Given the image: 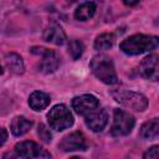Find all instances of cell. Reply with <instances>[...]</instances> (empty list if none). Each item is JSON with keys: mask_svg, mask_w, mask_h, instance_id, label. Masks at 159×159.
<instances>
[{"mask_svg": "<svg viewBox=\"0 0 159 159\" xmlns=\"http://www.w3.org/2000/svg\"><path fill=\"white\" fill-rule=\"evenodd\" d=\"M159 46V37L154 35L137 34L127 37L119 45V48L127 55H140Z\"/></svg>", "mask_w": 159, "mask_h": 159, "instance_id": "cell-1", "label": "cell"}, {"mask_svg": "<svg viewBox=\"0 0 159 159\" xmlns=\"http://www.w3.org/2000/svg\"><path fill=\"white\" fill-rule=\"evenodd\" d=\"M89 67L92 70V73L99 81H102L103 83H106V84H116L118 82L113 62L108 56H106L103 53L96 55L91 60Z\"/></svg>", "mask_w": 159, "mask_h": 159, "instance_id": "cell-2", "label": "cell"}, {"mask_svg": "<svg viewBox=\"0 0 159 159\" xmlns=\"http://www.w3.org/2000/svg\"><path fill=\"white\" fill-rule=\"evenodd\" d=\"M112 96L114 97V99L117 102H119L124 107L137 111V112H143L148 107V99L142 93H137L133 91L117 89V91L112 92Z\"/></svg>", "mask_w": 159, "mask_h": 159, "instance_id": "cell-3", "label": "cell"}, {"mask_svg": "<svg viewBox=\"0 0 159 159\" xmlns=\"http://www.w3.org/2000/svg\"><path fill=\"white\" fill-rule=\"evenodd\" d=\"M47 120L52 129L61 132L73 124V116L65 104H57L47 113Z\"/></svg>", "mask_w": 159, "mask_h": 159, "instance_id": "cell-4", "label": "cell"}, {"mask_svg": "<svg viewBox=\"0 0 159 159\" xmlns=\"http://www.w3.org/2000/svg\"><path fill=\"white\" fill-rule=\"evenodd\" d=\"M31 53L37 55L41 60L39 62V71L42 73H52L57 70L58 65H60V58L57 56V53L52 50L45 48V47H39V46H34L30 48Z\"/></svg>", "mask_w": 159, "mask_h": 159, "instance_id": "cell-5", "label": "cell"}, {"mask_svg": "<svg viewBox=\"0 0 159 159\" xmlns=\"http://www.w3.org/2000/svg\"><path fill=\"white\" fill-rule=\"evenodd\" d=\"M135 124L134 117L123 109H114L113 112V123L111 127V134L114 137L127 135L132 132Z\"/></svg>", "mask_w": 159, "mask_h": 159, "instance_id": "cell-6", "label": "cell"}, {"mask_svg": "<svg viewBox=\"0 0 159 159\" xmlns=\"http://www.w3.org/2000/svg\"><path fill=\"white\" fill-rule=\"evenodd\" d=\"M14 150L20 158H51V154L48 152H46L37 143L31 140L17 143Z\"/></svg>", "mask_w": 159, "mask_h": 159, "instance_id": "cell-7", "label": "cell"}, {"mask_svg": "<svg viewBox=\"0 0 159 159\" xmlns=\"http://www.w3.org/2000/svg\"><path fill=\"white\" fill-rule=\"evenodd\" d=\"M58 148L63 152H78L87 149V140L83 133L73 132L62 138L58 144Z\"/></svg>", "mask_w": 159, "mask_h": 159, "instance_id": "cell-8", "label": "cell"}, {"mask_svg": "<svg viewBox=\"0 0 159 159\" xmlns=\"http://www.w3.org/2000/svg\"><path fill=\"white\" fill-rule=\"evenodd\" d=\"M98 107H99V102L93 94H82L72 99V108L77 114L83 117Z\"/></svg>", "mask_w": 159, "mask_h": 159, "instance_id": "cell-9", "label": "cell"}, {"mask_svg": "<svg viewBox=\"0 0 159 159\" xmlns=\"http://www.w3.org/2000/svg\"><path fill=\"white\" fill-rule=\"evenodd\" d=\"M139 72L149 81H159V55L152 53L144 57L140 62Z\"/></svg>", "mask_w": 159, "mask_h": 159, "instance_id": "cell-10", "label": "cell"}, {"mask_svg": "<svg viewBox=\"0 0 159 159\" xmlns=\"http://www.w3.org/2000/svg\"><path fill=\"white\" fill-rule=\"evenodd\" d=\"M86 125L93 132H101L108 123V113L104 108H96L87 116H84Z\"/></svg>", "mask_w": 159, "mask_h": 159, "instance_id": "cell-11", "label": "cell"}, {"mask_svg": "<svg viewBox=\"0 0 159 159\" xmlns=\"http://www.w3.org/2000/svg\"><path fill=\"white\" fill-rule=\"evenodd\" d=\"M43 40L53 45H63L66 42V34L60 25L52 24L43 31Z\"/></svg>", "mask_w": 159, "mask_h": 159, "instance_id": "cell-12", "label": "cell"}, {"mask_svg": "<svg viewBox=\"0 0 159 159\" xmlns=\"http://www.w3.org/2000/svg\"><path fill=\"white\" fill-rule=\"evenodd\" d=\"M4 63L5 66L9 68V71L14 75H21L24 73L25 71V65H24V61L21 58V56H19L17 53H7L5 55V58H4Z\"/></svg>", "mask_w": 159, "mask_h": 159, "instance_id": "cell-13", "label": "cell"}, {"mask_svg": "<svg viewBox=\"0 0 159 159\" xmlns=\"http://www.w3.org/2000/svg\"><path fill=\"white\" fill-rule=\"evenodd\" d=\"M31 127H32V122L30 119H27L26 117H22V116H17L11 120L10 130L15 137H20V135H24L25 133H27Z\"/></svg>", "mask_w": 159, "mask_h": 159, "instance_id": "cell-14", "label": "cell"}, {"mask_svg": "<svg viewBox=\"0 0 159 159\" xmlns=\"http://www.w3.org/2000/svg\"><path fill=\"white\" fill-rule=\"evenodd\" d=\"M50 96L41 91H35L29 97V106L34 111H42L50 104Z\"/></svg>", "mask_w": 159, "mask_h": 159, "instance_id": "cell-15", "label": "cell"}, {"mask_svg": "<svg viewBox=\"0 0 159 159\" xmlns=\"http://www.w3.org/2000/svg\"><path fill=\"white\" fill-rule=\"evenodd\" d=\"M139 135L143 139H154L159 137V118H153L145 122L139 132Z\"/></svg>", "mask_w": 159, "mask_h": 159, "instance_id": "cell-16", "label": "cell"}, {"mask_svg": "<svg viewBox=\"0 0 159 159\" xmlns=\"http://www.w3.org/2000/svg\"><path fill=\"white\" fill-rule=\"evenodd\" d=\"M94 12H96V4L92 1H86L76 9L75 17L80 21H87L94 15Z\"/></svg>", "mask_w": 159, "mask_h": 159, "instance_id": "cell-17", "label": "cell"}, {"mask_svg": "<svg viewBox=\"0 0 159 159\" xmlns=\"http://www.w3.org/2000/svg\"><path fill=\"white\" fill-rule=\"evenodd\" d=\"M114 43V35L113 34H101L99 36L96 37L94 40V48L101 51V50H108L113 46Z\"/></svg>", "mask_w": 159, "mask_h": 159, "instance_id": "cell-18", "label": "cell"}, {"mask_svg": "<svg viewBox=\"0 0 159 159\" xmlns=\"http://www.w3.org/2000/svg\"><path fill=\"white\" fill-rule=\"evenodd\" d=\"M84 51V46L80 40H72L68 43V53L73 60H78Z\"/></svg>", "mask_w": 159, "mask_h": 159, "instance_id": "cell-19", "label": "cell"}, {"mask_svg": "<svg viewBox=\"0 0 159 159\" xmlns=\"http://www.w3.org/2000/svg\"><path fill=\"white\" fill-rule=\"evenodd\" d=\"M37 133H39V137L42 139V142H45V143H50V142H51L52 135H51L50 130L47 129V127H46L45 124H40V125H39Z\"/></svg>", "mask_w": 159, "mask_h": 159, "instance_id": "cell-20", "label": "cell"}, {"mask_svg": "<svg viewBox=\"0 0 159 159\" xmlns=\"http://www.w3.org/2000/svg\"><path fill=\"white\" fill-rule=\"evenodd\" d=\"M143 158H159V145H154L152 148H149L144 154H143Z\"/></svg>", "mask_w": 159, "mask_h": 159, "instance_id": "cell-21", "label": "cell"}, {"mask_svg": "<svg viewBox=\"0 0 159 159\" xmlns=\"http://www.w3.org/2000/svg\"><path fill=\"white\" fill-rule=\"evenodd\" d=\"M6 138H7V132H6L5 128H1V140H0V145H2V144L5 143Z\"/></svg>", "mask_w": 159, "mask_h": 159, "instance_id": "cell-22", "label": "cell"}, {"mask_svg": "<svg viewBox=\"0 0 159 159\" xmlns=\"http://www.w3.org/2000/svg\"><path fill=\"white\" fill-rule=\"evenodd\" d=\"M125 5H128V6H133V5H135V4H138L140 0H122Z\"/></svg>", "mask_w": 159, "mask_h": 159, "instance_id": "cell-23", "label": "cell"}, {"mask_svg": "<svg viewBox=\"0 0 159 159\" xmlns=\"http://www.w3.org/2000/svg\"><path fill=\"white\" fill-rule=\"evenodd\" d=\"M67 1H68V2H76L77 0H67Z\"/></svg>", "mask_w": 159, "mask_h": 159, "instance_id": "cell-24", "label": "cell"}]
</instances>
